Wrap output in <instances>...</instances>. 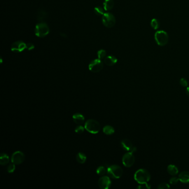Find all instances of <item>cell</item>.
<instances>
[{"label":"cell","instance_id":"ac0fdd59","mask_svg":"<svg viewBox=\"0 0 189 189\" xmlns=\"http://www.w3.org/2000/svg\"><path fill=\"white\" fill-rule=\"evenodd\" d=\"M9 155L4 153H2L0 157V164L1 165H6L9 164Z\"/></svg>","mask_w":189,"mask_h":189},{"label":"cell","instance_id":"8992f818","mask_svg":"<svg viewBox=\"0 0 189 189\" xmlns=\"http://www.w3.org/2000/svg\"><path fill=\"white\" fill-rule=\"evenodd\" d=\"M103 24L108 28H112L115 25L116 18L110 13H104L102 16Z\"/></svg>","mask_w":189,"mask_h":189},{"label":"cell","instance_id":"484cf974","mask_svg":"<svg viewBox=\"0 0 189 189\" xmlns=\"http://www.w3.org/2000/svg\"><path fill=\"white\" fill-rule=\"evenodd\" d=\"M46 13L43 11H40L38 14V20L40 21H42L44 20V18H46Z\"/></svg>","mask_w":189,"mask_h":189},{"label":"cell","instance_id":"9c48e42d","mask_svg":"<svg viewBox=\"0 0 189 189\" xmlns=\"http://www.w3.org/2000/svg\"><path fill=\"white\" fill-rule=\"evenodd\" d=\"M25 160V155L20 151H17L13 153L11 156V161L15 165L23 163Z\"/></svg>","mask_w":189,"mask_h":189},{"label":"cell","instance_id":"3957f363","mask_svg":"<svg viewBox=\"0 0 189 189\" xmlns=\"http://www.w3.org/2000/svg\"><path fill=\"white\" fill-rule=\"evenodd\" d=\"M108 175L112 179H119L123 175V171L122 168L117 165L109 166L107 169Z\"/></svg>","mask_w":189,"mask_h":189},{"label":"cell","instance_id":"5bb4252c","mask_svg":"<svg viewBox=\"0 0 189 189\" xmlns=\"http://www.w3.org/2000/svg\"><path fill=\"white\" fill-rule=\"evenodd\" d=\"M117 61V58L116 57L113 56H108L104 59V63L108 66H113L116 65Z\"/></svg>","mask_w":189,"mask_h":189},{"label":"cell","instance_id":"277c9868","mask_svg":"<svg viewBox=\"0 0 189 189\" xmlns=\"http://www.w3.org/2000/svg\"><path fill=\"white\" fill-rule=\"evenodd\" d=\"M34 33L36 36L40 38H43L47 36L49 33V28L47 25L45 23L41 22L38 23L35 27Z\"/></svg>","mask_w":189,"mask_h":189},{"label":"cell","instance_id":"4fadbf2b","mask_svg":"<svg viewBox=\"0 0 189 189\" xmlns=\"http://www.w3.org/2000/svg\"><path fill=\"white\" fill-rule=\"evenodd\" d=\"M84 116L81 113H76L73 116V121L77 124H82L84 121Z\"/></svg>","mask_w":189,"mask_h":189},{"label":"cell","instance_id":"6da1fadb","mask_svg":"<svg viewBox=\"0 0 189 189\" xmlns=\"http://www.w3.org/2000/svg\"><path fill=\"white\" fill-rule=\"evenodd\" d=\"M150 178L149 172L144 169H139L134 174V179L139 184L148 182Z\"/></svg>","mask_w":189,"mask_h":189},{"label":"cell","instance_id":"ffe728a7","mask_svg":"<svg viewBox=\"0 0 189 189\" xmlns=\"http://www.w3.org/2000/svg\"><path fill=\"white\" fill-rule=\"evenodd\" d=\"M103 133L108 135H110L115 132V130L114 129V128L110 126V125H106L105 126L103 129Z\"/></svg>","mask_w":189,"mask_h":189},{"label":"cell","instance_id":"44dd1931","mask_svg":"<svg viewBox=\"0 0 189 189\" xmlns=\"http://www.w3.org/2000/svg\"><path fill=\"white\" fill-rule=\"evenodd\" d=\"M107 172V170H106V169L104 168V166H99V168L97 169V174L99 175V176H104L106 172Z\"/></svg>","mask_w":189,"mask_h":189},{"label":"cell","instance_id":"7a4b0ae2","mask_svg":"<svg viewBox=\"0 0 189 189\" xmlns=\"http://www.w3.org/2000/svg\"><path fill=\"white\" fill-rule=\"evenodd\" d=\"M85 129L87 132L91 134L98 133L100 130V125L98 121L94 119H90L87 120L84 125Z\"/></svg>","mask_w":189,"mask_h":189},{"label":"cell","instance_id":"52a82bcc","mask_svg":"<svg viewBox=\"0 0 189 189\" xmlns=\"http://www.w3.org/2000/svg\"><path fill=\"white\" fill-rule=\"evenodd\" d=\"M135 159L133 153L131 152L125 154L122 158L123 164L126 168H130L135 163Z\"/></svg>","mask_w":189,"mask_h":189},{"label":"cell","instance_id":"ba28073f","mask_svg":"<svg viewBox=\"0 0 189 189\" xmlns=\"http://www.w3.org/2000/svg\"><path fill=\"white\" fill-rule=\"evenodd\" d=\"M103 68L102 61L99 59L92 60L89 65V69L92 72L97 73L100 72Z\"/></svg>","mask_w":189,"mask_h":189},{"label":"cell","instance_id":"603a6c76","mask_svg":"<svg viewBox=\"0 0 189 189\" xmlns=\"http://www.w3.org/2000/svg\"><path fill=\"white\" fill-rule=\"evenodd\" d=\"M107 55L106 51L104 49H100L97 52V56L98 57V59L102 60L103 58H105V56Z\"/></svg>","mask_w":189,"mask_h":189},{"label":"cell","instance_id":"e0dca14e","mask_svg":"<svg viewBox=\"0 0 189 189\" xmlns=\"http://www.w3.org/2000/svg\"><path fill=\"white\" fill-rule=\"evenodd\" d=\"M114 5L113 0H105L104 3V9L105 11L111 10Z\"/></svg>","mask_w":189,"mask_h":189},{"label":"cell","instance_id":"cb8c5ba5","mask_svg":"<svg viewBox=\"0 0 189 189\" xmlns=\"http://www.w3.org/2000/svg\"><path fill=\"white\" fill-rule=\"evenodd\" d=\"M94 12L98 16H103L104 14L103 9L101 7H96L94 9Z\"/></svg>","mask_w":189,"mask_h":189},{"label":"cell","instance_id":"4dcf8cb0","mask_svg":"<svg viewBox=\"0 0 189 189\" xmlns=\"http://www.w3.org/2000/svg\"><path fill=\"white\" fill-rule=\"evenodd\" d=\"M180 83L181 85L184 87H186L188 85V81L185 78H181L180 81Z\"/></svg>","mask_w":189,"mask_h":189},{"label":"cell","instance_id":"1f68e13d","mask_svg":"<svg viewBox=\"0 0 189 189\" xmlns=\"http://www.w3.org/2000/svg\"><path fill=\"white\" fill-rule=\"evenodd\" d=\"M26 48L29 51L32 50L34 48V45L32 43H28L26 44Z\"/></svg>","mask_w":189,"mask_h":189},{"label":"cell","instance_id":"7402d4cb","mask_svg":"<svg viewBox=\"0 0 189 189\" xmlns=\"http://www.w3.org/2000/svg\"><path fill=\"white\" fill-rule=\"evenodd\" d=\"M151 26L154 30L158 29V28L159 27V21L155 18L153 19L151 21Z\"/></svg>","mask_w":189,"mask_h":189},{"label":"cell","instance_id":"d4e9b609","mask_svg":"<svg viewBox=\"0 0 189 189\" xmlns=\"http://www.w3.org/2000/svg\"><path fill=\"white\" fill-rule=\"evenodd\" d=\"M15 169H16V166H15V164L13 163L9 164L7 168V170L9 173H12L15 172Z\"/></svg>","mask_w":189,"mask_h":189},{"label":"cell","instance_id":"2e32d148","mask_svg":"<svg viewBox=\"0 0 189 189\" xmlns=\"http://www.w3.org/2000/svg\"><path fill=\"white\" fill-rule=\"evenodd\" d=\"M167 170L168 173L172 176H175L179 172L178 169L174 165H169L167 168Z\"/></svg>","mask_w":189,"mask_h":189},{"label":"cell","instance_id":"f1b7e54d","mask_svg":"<svg viewBox=\"0 0 189 189\" xmlns=\"http://www.w3.org/2000/svg\"><path fill=\"white\" fill-rule=\"evenodd\" d=\"M179 181V177H172L170 179V181H169V182H170V183L172 184V185H175L176 184L177 182H178V181Z\"/></svg>","mask_w":189,"mask_h":189},{"label":"cell","instance_id":"9a60e30c","mask_svg":"<svg viewBox=\"0 0 189 189\" xmlns=\"http://www.w3.org/2000/svg\"><path fill=\"white\" fill-rule=\"evenodd\" d=\"M179 180L182 183H189V172L187 171L181 172L179 175Z\"/></svg>","mask_w":189,"mask_h":189},{"label":"cell","instance_id":"8fae6325","mask_svg":"<svg viewBox=\"0 0 189 189\" xmlns=\"http://www.w3.org/2000/svg\"><path fill=\"white\" fill-rule=\"evenodd\" d=\"M121 146L124 150L128 151L129 152H131L133 153L137 151V148L133 146L132 142L126 139H125L121 140Z\"/></svg>","mask_w":189,"mask_h":189},{"label":"cell","instance_id":"d6a6232c","mask_svg":"<svg viewBox=\"0 0 189 189\" xmlns=\"http://www.w3.org/2000/svg\"><path fill=\"white\" fill-rule=\"evenodd\" d=\"M186 94H187V95H188V97H189V87H188V88H186Z\"/></svg>","mask_w":189,"mask_h":189},{"label":"cell","instance_id":"7c38bea8","mask_svg":"<svg viewBox=\"0 0 189 189\" xmlns=\"http://www.w3.org/2000/svg\"><path fill=\"white\" fill-rule=\"evenodd\" d=\"M26 48V44L23 42L18 41L12 44L11 46V51L13 52L19 53L23 51Z\"/></svg>","mask_w":189,"mask_h":189},{"label":"cell","instance_id":"83f0119b","mask_svg":"<svg viewBox=\"0 0 189 189\" xmlns=\"http://www.w3.org/2000/svg\"><path fill=\"white\" fill-rule=\"evenodd\" d=\"M85 128H84L83 126L79 125V126H78L76 127V128L75 129V132L77 134H82L84 132Z\"/></svg>","mask_w":189,"mask_h":189},{"label":"cell","instance_id":"f546056e","mask_svg":"<svg viewBox=\"0 0 189 189\" xmlns=\"http://www.w3.org/2000/svg\"><path fill=\"white\" fill-rule=\"evenodd\" d=\"M170 188V186L167 183H162L160 184L158 186V189H167Z\"/></svg>","mask_w":189,"mask_h":189},{"label":"cell","instance_id":"5b68a950","mask_svg":"<svg viewBox=\"0 0 189 189\" xmlns=\"http://www.w3.org/2000/svg\"><path fill=\"white\" fill-rule=\"evenodd\" d=\"M155 39L158 45L164 46L168 43L169 36L164 31H158L155 34Z\"/></svg>","mask_w":189,"mask_h":189},{"label":"cell","instance_id":"4316f807","mask_svg":"<svg viewBox=\"0 0 189 189\" xmlns=\"http://www.w3.org/2000/svg\"><path fill=\"white\" fill-rule=\"evenodd\" d=\"M151 186L150 185H148L146 183H143V184H140V185L137 186V189H150Z\"/></svg>","mask_w":189,"mask_h":189},{"label":"cell","instance_id":"30bf717a","mask_svg":"<svg viewBox=\"0 0 189 189\" xmlns=\"http://www.w3.org/2000/svg\"><path fill=\"white\" fill-rule=\"evenodd\" d=\"M111 184L112 182L109 176H102L98 180V185L100 189H108L111 186Z\"/></svg>","mask_w":189,"mask_h":189},{"label":"cell","instance_id":"d6986e66","mask_svg":"<svg viewBox=\"0 0 189 189\" xmlns=\"http://www.w3.org/2000/svg\"><path fill=\"white\" fill-rule=\"evenodd\" d=\"M76 160H77L78 163H85L86 160H87V156H86L85 154H84L83 153H82V152H80V153H78L77 155Z\"/></svg>","mask_w":189,"mask_h":189}]
</instances>
